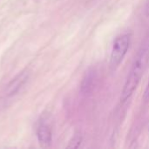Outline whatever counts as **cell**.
Returning <instances> with one entry per match:
<instances>
[{
    "label": "cell",
    "mask_w": 149,
    "mask_h": 149,
    "mask_svg": "<svg viewBox=\"0 0 149 149\" xmlns=\"http://www.w3.org/2000/svg\"><path fill=\"white\" fill-rule=\"evenodd\" d=\"M149 65V42L141 48L137 56L135 57L127 80L125 82L122 93V102L127 101L134 93L139 86L148 66Z\"/></svg>",
    "instance_id": "6da1fadb"
},
{
    "label": "cell",
    "mask_w": 149,
    "mask_h": 149,
    "mask_svg": "<svg viewBox=\"0 0 149 149\" xmlns=\"http://www.w3.org/2000/svg\"><path fill=\"white\" fill-rule=\"evenodd\" d=\"M130 43L131 38L128 34H122L115 38L110 56V67L112 70H115L121 64L128 52Z\"/></svg>",
    "instance_id": "7a4b0ae2"
},
{
    "label": "cell",
    "mask_w": 149,
    "mask_h": 149,
    "mask_svg": "<svg viewBox=\"0 0 149 149\" xmlns=\"http://www.w3.org/2000/svg\"><path fill=\"white\" fill-rule=\"evenodd\" d=\"M37 137L39 144L43 148L50 147L52 143V128L50 125L45 120H41L39 121L38 128H37Z\"/></svg>",
    "instance_id": "3957f363"
},
{
    "label": "cell",
    "mask_w": 149,
    "mask_h": 149,
    "mask_svg": "<svg viewBox=\"0 0 149 149\" xmlns=\"http://www.w3.org/2000/svg\"><path fill=\"white\" fill-rule=\"evenodd\" d=\"M96 82V73L93 70H89L87 72H86L82 83H81V87L80 91L82 93L86 94L89 93L93 91Z\"/></svg>",
    "instance_id": "277c9868"
},
{
    "label": "cell",
    "mask_w": 149,
    "mask_h": 149,
    "mask_svg": "<svg viewBox=\"0 0 149 149\" xmlns=\"http://www.w3.org/2000/svg\"><path fill=\"white\" fill-rule=\"evenodd\" d=\"M27 79V75L26 73H21L19 75H17L8 86L7 88V93L9 95H12L14 94L17 91L19 90V88L24 85V83L25 82V80Z\"/></svg>",
    "instance_id": "5b68a950"
},
{
    "label": "cell",
    "mask_w": 149,
    "mask_h": 149,
    "mask_svg": "<svg viewBox=\"0 0 149 149\" xmlns=\"http://www.w3.org/2000/svg\"><path fill=\"white\" fill-rule=\"evenodd\" d=\"M82 142V136L80 134H75L71 141H69L68 146L66 147L67 148H78Z\"/></svg>",
    "instance_id": "8992f818"
},
{
    "label": "cell",
    "mask_w": 149,
    "mask_h": 149,
    "mask_svg": "<svg viewBox=\"0 0 149 149\" xmlns=\"http://www.w3.org/2000/svg\"><path fill=\"white\" fill-rule=\"evenodd\" d=\"M143 100L146 101V102H148L149 101V82L145 89V92H144V96H143Z\"/></svg>",
    "instance_id": "52a82bcc"
},
{
    "label": "cell",
    "mask_w": 149,
    "mask_h": 149,
    "mask_svg": "<svg viewBox=\"0 0 149 149\" xmlns=\"http://www.w3.org/2000/svg\"><path fill=\"white\" fill-rule=\"evenodd\" d=\"M145 13H146V15L149 17V0L148 1V3H147V4H146V9H145Z\"/></svg>",
    "instance_id": "ba28073f"
}]
</instances>
